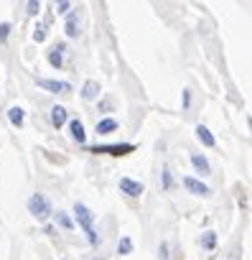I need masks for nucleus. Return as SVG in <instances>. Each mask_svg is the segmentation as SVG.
Returning <instances> with one entry per match:
<instances>
[{
  "mask_svg": "<svg viewBox=\"0 0 252 260\" xmlns=\"http://www.w3.org/2000/svg\"><path fill=\"white\" fill-rule=\"evenodd\" d=\"M158 252H161V257H163V260H166V257H168V245H166V242H163V245H161V250H158Z\"/></svg>",
  "mask_w": 252,
  "mask_h": 260,
  "instance_id": "obj_25",
  "label": "nucleus"
},
{
  "mask_svg": "<svg viewBox=\"0 0 252 260\" xmlns=\"http://www.w3.org/2000/svg\"><path fill=\"white\" fill-rule=\"evenodd\" d=\"M217 245V232H204V237H201V247H206V250H211Z\"/></svg>",
  "mask_w": 252,
  "mask_h": 260,
  "instance_id": "obj_16",
  "label": "nucleus"
},
{
  "mask_svg": "<svg viewBox=\"0 0 252 260\" xmlns=\"http://www.w3.org/2000/svg\"><path fill=\"white\" fill-rule=\"evenodd\" d=\"M39 11H41V3H36V0H33V3H28V13L31 16H39Z\"/></svg>",
  "mask_w": 252,
  "mask_h": 260,
  "instance_id": "obj_22",
  "label": "nucleus"
},
{
  "mask_svg": "<svg viewBox=\"0 0 252 260\" xmlns=\"http://www.w3.org/2000/svg\"><path fill=\"white\" fill-rule=\"evenodd\" d=\"M28 212H31L39 222H44V219L51 217V202H49L44 194H33V197L28 199Z\"/></svg>",
  "mask_w": 252,
  "mask_h": 260,
  "instance_id": "obj_2",
  "label": "nucleus"
},
{
  "mask_svg": "<svg viewBox=\"0 0 252 260\" xmlns=\"http://www.w3.org/2000/svg\"><path fill=\"white\" fill-rule=\"evenodd\" d=\"M171 184H173L171 171H168V166H163V186H166V189H171Z\"/></svg>",
  "mask_w": 252,
  "mask_h": 260,
  "instance_id": "obj_21",
  "label": "nucleus"
},
{
  "mask_svg": "<svg viewBox=\"0 0 252 260\" xmlns=\"http://www.w3.org/2000/svg\"><path fill=\"white\" fill-rule=\"evenodd\" d=\"M8 34H11V23H0V44L8 39Z\"/></svg>",
  "mask_w": 252,
  "mask_h": 260,
  "instance_id": "obj_20",
  "label": "nucleus"
},
{
  "mask_svg": "<svg viewBox=\"0 0 252 260\" xmlns=\"http://www.w3.org/2000/svg\"><path fill=\"white\" fill-rule=\"evenodd\" d=\"M64 51H66L64 44H56V46L49 51V64H51L54 69H61V64H64Z\"/></svg>",
  "mask_w": 252,
  "mask_h": 260,
  "instance_id": "obj_7",
  "label": "nucleus"
},
{
  "mask_svg": "<svg viewBox=\"0 0 252 260\" xmlns=\"http://www.w3.org/2000/svg\"><path fill=\"white\" fill-rule=\"evenodd\" d=\"M56 224H59V227H64V230H71V227H74V222L69 219V214H66V212H59V214H56Z\"/></svg>",
  "mask_w": 252,
  "mask_h": 260,
  "instance_id": "obj_18",
  "label": "nucleus"
},
{
  "mask_svg": "<svg viewBox=\"0 0 252 260\" xmlns=\"http://www.w3.org/2000/svg\"><path fill=\"white\" fill-rule=\"evenodd\" d=\"M69 133H71V138H74L77 143H84V138H87L82 120H71V122H69Z\"/></svg>",
  "mask_w": 252,
  "mask_h": 260,
  "instance_id": "obj_11",
  "label": "nucleus"
},
{
  "mask_svg": "<svg viewBox=\"0 0 252 260\" xmlns=\"http://www.w3.org/2000/svg\"><path fill=\"white\" fill-rule=\"evenodd\" d=\"M39 87L49 89V92H71V84L69 82H59V79H39Z\"/></svg>",
  "mask_w": 252,
  "mask_h": 260,
  "instance_id": "obj_5",
  "label": "nucleus"
},
{
  "mask_svg": "<svg viewBox=\"0 0 252 260\" xmlns=\"http://www.w3.org/2000/svg\"><path fill=\"white\" fill-rule=\"evenodd\" d=\"M33 41H39V44L46 41V26H44V23H39V26L33 28Z\"/></svg>",
  "mask_w": 252,
  "mask_h": 260,
  "instance_id": "obj_19",
  "label": "nucleus"
},
{
  "mask_svg": "<svg viewBox=\"0 0 252 260\" xmlns=\"http://www.w3.org/2000/svg\"><path fill=\"white\" fill-rule=\"evenodd\" d=\"M184 186H186L191 194H199V197H206V194H209V186H206L204 181L194 179V176H184Z\"/></svg>",
  "mask_w": 252,
  "mask_h": 260,
  "instance_id": "obj_6",
  "label": "nucleus"
},
{
  "mask_svg": "<svg viewBox=\"0 0 252 260\" xmlns=\"http://www.w3.org/2000/svg\"><path fill=\"white\" fill-rule=\"evenodd\" d=\"M8 120H11V125L23 127V122H26V110H23V107H18V105H13V107L8 110Z\"/></svg>",
  "mask_w": 252,
  "mask_h": 260,
  "instance_id": "obj_10",
  "label": "nucleus"
},
{
  "mask_svg": "<svg viewBox=\"0 0 252 260\" xmlns=\"http://www.w3.org/2000/svg\"><path fill=\"white\" fill-rule=\"evenodd\" d=\"M82 97H84V100H94V97H99V82L89 79V82L82 87Z\"/></svg>",
  "mask_w": 252,
  "mask_h": 260,
  "instance_id": "obj_15",
  "label": "nucleus"
},
{
  "mask_svg": "<svg viewBox=\"0 0 252 260\" xmlns=\"http://www.w3.org/2000/svg\"><path fill=\"white\" fill-rule=\"evenodd\" d=\"M69 8H71V3H66V0H64V3H56V11L59 13H66Z\"/></svg>",
  "mask_w": 252,
  "mask_h": 260,
  "instance_id": "obj_23",
  "label": "nucleus"
},
{
  "mask_svg": "<svg viewBox=\"0 0 252 260\" xmlns=\"http://www.w3.org/2000/svg\"><path fill=\"white\" fill-rule=\"evenodd\" d=\"M130 250H133V240L130 237H122L120 245H117V255H128Z\"/></svg>",
  "mask_w": 252,
  "mask_h": 260,
  "instance_id": "obj_17",
  "label": "nucleus"
},
{
  "mask_svg": "<svg viewBox=\"0 0 252 260\" xmlns=\"http://www.w3.org/2000/svg\"><path fill=\"white\" fill-rule=\"evenodd\" d=\"M64 122H66V107L54 105V107H51V125H54V127H61Z\"/></svg>",
  "mask_w": 252,
  "mask_h": 260,
  "instance_id": "obj_12",
  "label": "nucleus"
},
{
  "mask_svg": "<svg viewBox=\"0 0 252 260\" xmlns=\"http://www.w3.org/2000/svg\"><path fill=\"white\" fill-rule=\"evenodd\" d=\"M120 191L128 194V197H140V194H143V184H140V181H133V179H128V176H122V179H120Z\"/></svg>",
  "mask_w": 252,
  "mask_h": 260,
  "instance_id": "obj_4",
  "label": "nucleus"
},
{
  "mask_svg": "<svg viewBox=\"0 0 252 260\" xmlns=\"http://www.w3.org/2000/svg\"><path fill=\"white\" fill-rule=\"evenodd\" d=\"M115 130H117V120H112V117H104V120L97 122V133H99V136L115 133Z\"/></svg>",
  "mask_w": 252,
  "mask_h": 260,
  "instance_id": "obj_14",
  "label": "nucleus"
},
{
  "mask_svg": "<svg viewBox=\"0 0 252 260\" xmlns=\"http://www.w3.org/2000/svg\"><path fill=\"white\" fill-rule=\"evenodd\" d=\"M64 31H66L69 39H77V36H79V13H77V11L66 16V26H64Z\"/></svg>",
  "mask_w": 252,
  "mask_h": 260,
  "instance_id": "obj_8",
  "label": "nucleus"
},
{
  "mask_svg": "<svg viewBox=\"0 0 252 260\" xmlns=\"http://www.w3.org/2000/svg\"><path fill=\"white\" fill-rule=\"evenodd\" d=\"M191 164H194V169L201 174V176H206L209 171H211V166H209V161L204 158V156H199V153H191Z\"/></svg>",
  "mask_w": 252,
  "mask_h": 260,
  "instance_id": "obj_13",
  "label": "nucleus"
},
{
  "mask_svg": "<svg viewBox=\"0 0 252 260\" xmlns=\"http://www.w3.org/2000/svg\"><path fill=\"white\" fill-rule=\"evenodd\" d=\"M196 138H199L206 148H214V146H217V141H214V136H211V130H209L206 125H196Z\"/></svg>",
  "mask_w": 252,
  "mask_h": 260,
  "instance_id": "obj_9",
  "label": "nucleus"
},
{
  "mask_svg": "<svg viewBox=\"0 0 252 260\" xmlns=\"http://www.w3.org/2000/svg\"><path fill=\"white\" fill-rule=\"evenodd\" d=\"M74 219H77V224L84 230L89 245H97L99 240H97V230H94V214H92V209H89L87 204L77 202V204H74Z\"/></svg>",
  "mask_w": 252,
  "mask_h": 260,
  "instance_id": "obj_1",
  "label": "nucleus"
},
{
  "mask_svg": "<svg viewBox=\"0 0 252 260\" xmlns=\"http://www.w3.org/2000/svg\"><path fill=\"white\" fill-rule=\"evenodd\" d=\"M89 153H110V156H128L135 151L133 143H115V146H87Z\"/></svg>",
  "mask_w": 252,
  "mask_h": 260,
  "instance_id": "obj_3",
  "label": "nucleus"
},
{
  "mask_svg": "<svg viewBox=\"0 0 252 260\" xmlns=\"http://www.w3.org/2000/svg\"><path fill=\"white\" fill-rule=\"evenodd\" d=\"M189 102H191V92L184 89V107H189Z\"/></svg>",
  "mask_w": 252,
  "mask_h": 260,
  "instance_id": "obj_24",
  "label": "nucleus"
}]
</instances>
